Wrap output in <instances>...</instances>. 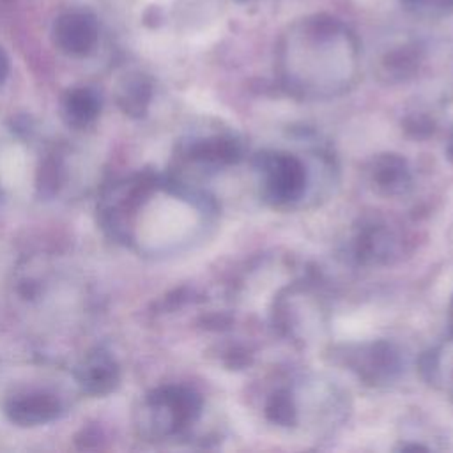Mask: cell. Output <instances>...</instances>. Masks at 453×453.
I'll use <instances>...</instances> for the list:
<instances>
[{"mask_svg":"<svg viewBox=\"0 0 453 453\" xmlns=\"http://www.w3.org/2000/svg\"><path fill=\"white\" fill-rule=\"evenodd\" d=\"M212 202L175 177L136 172L108 184L97 202L103 230L117 242L161 253L193 241L209 223Z\"/></svg>","mask_w":453,"mask_h":453,"instance_id":"obj_1","label":"cell"},{"mask_svg":"<svg viewBox=\"0 0 453 453\" xmlns=\"http://www.w3.org/2000/svg\"><path fill=\"white\" fill-rule=\"evenodd\" d=\"M202 414V398L182 384H165L142 396L134 409L136 434L150 442L184 435Z\"/></svg>","mask_w":453,"mask_h":453,"instance_id":"obj_2","label":"cell"},{"mask_svg":"<svg viewBox=\"0 0 453 453\" xmlns=\"http://www.w3.org/2000/svg\"><path fill=\"white\" fill-rule=\"evenodd\" d=\"M262 196L278 207H288L308 191V170L304 163L283 150H265L255 157Z\"/></svg>","mask_w":453,"mask_h":453,"instance_id":"obj_3","label":"cell"},{"mask_svg":"<svg viewBox=\"0 0 453 453\" xmlns=\"http://www.w3.org/2000/svg\"><path fill=\"white\" fill-rule=\"evenodd\" d=\"M241 154L242 147L234 136H189L179 142L173 154V173L170 175L186 182L189 177L205 175L235 163Z\"/></svg>","mask_w":453,"mask_h":453,"instance_id":"obj_4","label":"cell"},{"mask_svg":"<svg viewBox=\"0 0 453 453\" xmlns=\"http://www.w3.org/2000/svg\"><path fill=\"white\" fill-rule=\"evenodd\" d=\"M5 418L23 428L58 421L69 411V400L51 386H16L2 400Z\"/></svg>","mask_w":453,"mask_h":453,"instance_id":"obj_5","label":"cell"},{"mask_svg":"<svg viewBox=\"0 0 453 453\" xmlns=\"http://www.w3.org/2000/svg\"><path fill=\"white\" fill-rule=\"evenodd\" d=\"M99 19L85 9H69L60 12L51 23V42L65 57L85 58L99 44Z\"/></svg>","mask_w":453,"mask_h":453,"instance_id":"obj_6","label":"cell"},{"mask_svg":"<svg viewBox=\"0 0 453 453\" xmlns=\"http://www.w3.org/2000/svg\"><path fill=\"white\" fill-rule=\"evenodd\" d=\"M74 380L83 395L103 398L115 393L122 380L117 357L106 347H94L81 356L74 368Z\"/></svg>","mask_w":453,"mask_h":453,"instance_id":"obj_7","label":"cell"},{"mask_svg":"<svg viewBox=\"0 0 453 453\" xmlns=\"http://www.w3.org/2000/svg\"><path fill=\"white\" fill-rule=\"evenodd\" d=\"M62 122L74 129L83 131L92 127L103 111V96L92 85L69 87L58 103Z\"/></svg>","mask_w":453,"mask_h":453,"instance_id":"obj_8","label":"cell"},{"mask_svg":"<svg viewBox=\"0 0 453 453\" xmlns=\"http://www.w3.org/2000/svg\"><path fill=\"white\" fill-rule=\"evenodd\" d=\"M347 357L352 370L373 384L391 380L400 370V357L396 350L384 342L361 345L347 354Z\"/></svg>","mask_w":453,"mask_h":453,"instance_id":"obj_9","label":"cell"},{"mask_svg":"<svg viewBox=\"0 0 453 453\" xmlns=\"http://www.w3.org/2000/svg\"><path fill=\"white\" fill-rule=\"evenodd\" d=\"M152 99V85L142 73L124 74L115 88V101L124 115L142 119Z\"/></svg>","mask_w":453,"mask_h":453,"instance_id":"obj_10","label":"cell"},{"mask_svg":"<svg viewBox=\"0 0 453 453\" xmlns=\"http://www.w3.org/2000/svg\"><path fill=\"white\" fill-rule=\"evenodd\" d=\"M370 173L377 189L386 195H403L411 188V172L407 163L396 154L377 157Z\"/></svg>","mask_w":453,"mask_h":453,"instance_id":"obj_11","label":"cell"},{"mask_svg":"<svg viewBox=\"0 0 453 453\" xmlns=\"http://www.w3.org/2000/svg\"><path fill=\"white\" fill-rule=\"evenodd\" d=\"M391 250V235L379 225H370L356 239V255L365 262H377L386 258Z\"/></svg>","mask_w":453,"mask_h":453,"instance_id":"obj_12","label":"cell"},{"mask_svg":"<svg viewBox=\"0 0 453 453\" xmlns=\"http://www.w3.org/2000/svg\"><path fill=\"white\" fill-rule=\"evenodd\" d=\"M9 71H11V60H9V55H7V51L0 46V87H2V85H4V81L7 80Z\"/></svg>","mask_w":453,"mask_h":453,"instance_id":"obj_13","label":"cell"},{"mask_svg":"<svg viewBox=\"0 0 453 453\" xmlns=\"http://www.w3.org/2000/svg\"><path fill=\"white\" fill-rule=\"evenodd\" d=\"M357 4H363V5H375V4H379V2H382V0H356Z\"/></svg>","mask_w":453,"mask_h":453,"instance_id":"obj_14","label":"cell"},{"mask_svg":"<svg viewBox=\"0 0 453 453\" xmlns=\"http://www.w3.org/2000/svg\"><path fill=\"white\" fill-rule=\"evenodd\" d=\"M451 329H453V303H451Z\"/></svg>","mask_w":453,"mask_h":453,"instance_id":"obj_15","label":"cell"}]
</instances>
